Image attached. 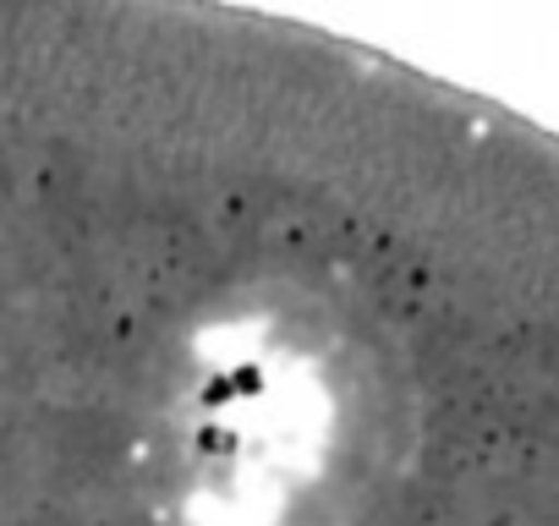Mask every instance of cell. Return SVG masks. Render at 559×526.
Masks as SVG:
<instances>
[{
	"mask_svg": "<svg viewBox=\"0 0 559 526\" xmlns=\"http://www.w3.org/2000/svg\"><path fill=\"white\" fill-rule=\"evenodd\" d=\"M384 433L368 308L341 280L269 270L187 308L143 439L170 526H357Z\"/></svg>",
	"mask_w": 559,
	"mask_h": 526,
	"instance_id": "cell-1",
	"label": "cell"
}]
</instances>
